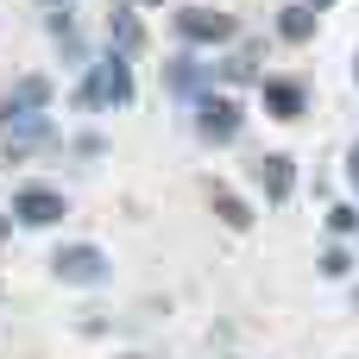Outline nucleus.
I'll return each instance as SVG.
<instances>
[{"label": "nucleus", "mask_w": 359, "mask_h": 359, "mask_svg": "<svg viewBox=\"0 0 359 359\" xmlns=\"http://www.w3.org/2000/svg\"><path fill=\"white\" fill-rule=\"evenodd\" d=\"M353 76H359V57H353Z\"/></svg>", "instance_id": "20"}, {"label": "nucleus", "mask_w": 359, "mask_h": 359, "mask_svg": "<svg viewBox=\"0 0 359 359\" xmlns=\"http://www.w3.org/2000/svg\"><path fill=\"white\" fill-rule=\"evenodd\" d=\"M13 215H19L25 227H50V221H63V196L32 183V189H19V196H13Z\"/></svg>", "instance_id": "6"}, {"label": "nucleus", "mask_w": 359, "mask_h": 359, "mask_svg": "<svg viewBox=\"0 0 359 359\" xmlns=\"http://www.w3.org/2000/svg\"><path fill=\"white\" fill-rule=\"evenodd\" d=\"M278 32H284L290 44H303V38H316V13H309V6H284V13H278Z\"/></svg>", "instance_id": "10"}, {"label": "nucleus", "mask_w": 359, "mask_h": 359, "mask_svg": "<svg viewBox=\"0 0 359 359\" xmlns=\"http://www.w3.org/2000/svg\"><path fill=\"white\" fill-rule=\"evenodd\" d=\"M322 271H328V278H347V271H353V252H347V246H328V252H322Z\"/></svg>", "instance_id": "13"}, {"label": "nucleus", "mask_w": 359, "mask_h": 359, "mask_svg": "<svg viewBox=\"0 0 359 359\" xmlns=\"http://www.w3.org/2000/svg\"><path fill=\"white\" fill-rule=\"evenodd\" d=\"M50 271H57L63 284H107V252H101V246H63V252L50 259Z\"/></svg>", "instance_id": "3"}, {"label": "nucleus", "mask_w": 359, "mask_h": 359, "mask_svg": "<svg viewBox=\"0 0 359 359\" xmlns=\"http://www.w3.org/2000/svg\"><path fill=\"white\" fill-rule=\"evenodd\" d=\"M76 101H82V107H107V101L126 107V101H133V63H126V50H107L101 63H88Z\"/></svg>", "instance_id": "1"}, {"label": "nucleus", "mask_w": 359, "mask_h": 359, "mask_svg": "<svg viewBox=\"0 0 359 359\" xmlns=\"http://www.w3.org/2000/svg\"><path fill=\"white\" fill-rule=\"evenodd\" d=\"M252 183L265 189V202H290V189H297V164H290L284 151H271V158L252 164Z\"/></svg>", "instance_id": "5"}, {"label": "nucleus", "mask_w": 359, "mask_h": 359, "mask_svg": "<svg viewBox=\"0 0 359 359\" xmlns=\"http://www.w3.org/2000/svg\"><path fill=\"white\" fill-rule=\"evenodd\" d=\"M328 227H334V233L347 240V233H353V227H359V215H353V208H328Z\"/></svg>", "instance_id": "14"}, {"label": "nucleus", "mask_w": 359, "mask_h": 359, "mask_svg": "<svg viewBox=\"0 0 359 359\" xmlns=\"http://www.w3.org/2000/svg\"><path fill=\"white\" fill-rule=\"evenodd\" d=\"M107 38H114V50H139V44H145L139 19H133V13H120V6L107 13Z\"/></svg>", "instance_id": "9"}, {"label": "nucleus", "mask_w": 359, "mask_h": 359, "mask_svg": "<svg viewBox=\"0 0 359 359\" xmlns=\"http://www.w3.org/2000/svg\"><path fill=\"white\" fill-rule=\"evenodd\" d=\"M139 6H158V0H139Z\"/></svg>", "instance_id": "18"}, {"label": "nucleus", "mask_w": 359, "mask_h": 359, "mask_svg": "<svg viewBox=\"0 0 359 359\" xmlns=\"http://www.w3.org/2000/svg\"><path fill=\"white\" fill-rule=\"evenodd\" d=\"M347 183L359 189V139H353V151H347Z\"/></svg>", "instance_id": "16"}, {"label": "nucleus", "mask_w": 359, "mask_h": 359, "mask_svg": "<svg viewBox=\"0 0 359 359\" xmlns=\"http://www.w3.org/2000/svg\"><path fill=\"white\" fill-rule=\"evenodd\" d=\"M44 101H50V82H44V76H25V82H19L0 107H44Z\"/></svg>", "instance_id": "11"}, {"label": "nucleus", "mask_w": 359, "mask_h": 359, "mask_svg": "<svg viewBox=\"0 0 359 359\" xmlns=\"http://www.w3.org/2000/svg\"><path fill=\"white\" fill-rule=\"evenodd\" d=\"M50 6H69V0H50Z\"/></svg>", "instance_id": "19"}, {"label": "nucleus", "mask_w": 359, "mask_h": 359, "mask_svg": "<svg viewBox=\"0 0 359 359\" xmlns=\"http://www.w3.org/2000/svg\"><path fill=\"white\" fill-rule=\"evenodd\" d=\"M221 76H227V82H246V76H252V57H227Z\"/></svg>", "instance_id": "15"}, {"label": "nucleus", "mask_w": 359, "mask_h": 359, "mask_svg": "<svg viewBox=\"0 0 359 359\" xmlns=\"http://www.w3.org/2000/svg\"><path fill=\"white\" fill-rule=\"evenodd\" d=\"M177 32L189 44H221V38H233V19L227 13H208V6H183L177 13Z\"/></svg>", "instance_id": "4"}, {"label": "nucleus", "mask_w": 359, "mask_h": 359, "mask_svg": "<svg viewBox=\"0 0 359 359\" xmlns=\"http://www.w3.org/2000/svg\"><path fill=\"white\" fill-rule=\"evenodd\" d=\"M196 133H202L208 145H233V139H240V101L196 88Z\"/></svg>", "instance_id": "2"}, {"label": "nucleus", "mask_w": 359, "mask_h": 359, "mask_svg": "<svg viewBox=\"0 0 359 359\" xmlns=\"http://www.w3.org/2000/svg\"><path fill=\"white\" fill-rule=\"evenodd\" d=\"M265 107H271L278 120H297V114H303V82H284V76H271V82H265Z\"/></svg>", "instance_id": "7"}, {"label": "nucleus", "mask_w": 359, "mask_h": 359, "mask_svg": "<svg viewBox=\"0 0 359 359\" xmlns=\"http://www.w3.org/2000/svg\"><path fill=\"white\" fill-rule=\"evenodd\" d=\"M309 6H334V0H309Z\"/></svg>", "instance_id": "17"}, {"label": "nucleus", "mask_w": 359, "mask_h": 359, "mask_svg": "<svg viewBox=\"0 0 359 359\" xmlns=\"http://www.w3.org/2000/svg\"><path fill=\"white\" fill-rule=\"evenodd\" d=\"M164 88H170V95H196V88H202V63H196V57H170V63H164Z\"/></svg>", "instance_id": "8"}, {"label": "nucleus", "mask_w": 359, "mask_h": 359, "mask_svg": "<svg viewBox=\"0 0 359 359\" xmlns=\"http://www.w3.org/2000/svg\"><path fill=\"white\" fill-rule=\"evenodd\" d=\"M215 215H221L227 227H246V221H252V215H246V202H240L233 189H215Z\"/></svg>", "instance_id": "12"}]
</instances>
